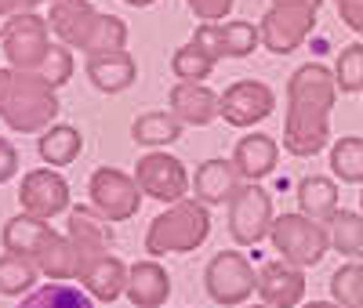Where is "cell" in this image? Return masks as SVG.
Masks as SVG:
<instances>
[{"instance_id": "6da1fadb", "label": "cell", "mask_w": 363, "mask_h": 308, "mask_svg": "<svg viewBox=\"0 0 363 308\" xmlns=\"http://www.w3.org/2000/svg\"><path fill=\"white\" fill-rule=\"evenodd\" d=\"M18 308H95V301L73 283H44L29 297H22Z\"/></svg>"}]
</instances>
